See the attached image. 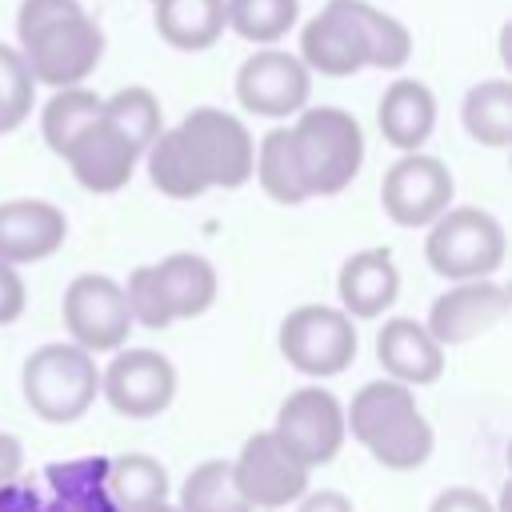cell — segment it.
Returning <instances> with one entry per match:
<instances>
[{"label": "cell", "instance_id": "cell-1", "mask_svg": "<svg viewBox=\"0 0 512 512\" xmlns=\"http://www.w3.org/2000/svg\"><path fill=\"white\" fill-rule=\"evenodd\" d=\"M16 32L20 56L36 84H80L96 72L104 56V32L80 8V0H24Z\"/></svg>", "mask_w": 512, "mask_h": 512}, {"label": "cell", "instance_id": "cell-2", "mask_svg": "<svg viewBox=\"0 0 512 512\" xmlns=\"http://www.w3.org/2000/svg\"><path fill=\"white\" fill-rule=\"evenodd\" d=\"M352 436L392 472H412L432 456V424L420 416L416 396L400 380H372L352 396L344 412Z\"/></svg>", "mask_w": 512, "mask_h": 512}, {"label": "cell", "instance_id": "cell-3", "mask_svg": "<svg viewBox=\"0 0 512 512\" xmlns=\"http://www.w3.org/2000/svg\"><path fill=\"white\" fill-rule=\"evenodd\" d=\"M292 132V152L308 196L344 192L364 164V132L344 108H300Z\"/></svg>", "mask_w": 512, "mask_h": 512}, {"label": "cell", "instance_id": "cell-4", "mask_svg": "<svg viewBox=\"0 0 512 512\" xmlns=\"http://www.w3.org/2000/svg\"><path fill=\"white\" fill-rule=\"evenodd\" d=\"M24 400L44 424H72L88 412L100 392V372L88 348L80 344H44L24 360L20 372Z\"/></svg>", "mask_w": 512, "mask_h": 512}, {"label": "cell", "instance_id": "cell-5", "mask_svg": "<svg viewBox=\"0 0 512 512\" xmlns=\"http://www.w3.org/2000/svg\"><path fill=\"white\" fill-rule=\"evenodd\" d=\"M508 240L492 212L484 208H444L424 240V256L444 280H480L504 264Z\"/></svg>", "mask_w": 512, "mask_h": 512}, {"label": "cell", "instance_id": "cell-6", "mask_svg": "<svg viewBox=\"0 0 512 512\" xmlns=\"http://www.w3.org/2000/svg\"><path fill=\"white\" fill-rule=\"evenodd\" d=\"M176 136L204 180V188H240L252 176L256 164V144L248 128L220 112V108H196L176 124Z\"/></svg>", "mask_w": 512, "mask_h": 512}, {"label": "cell", "instance_id": "cell-7", "mask_svg": "<svg viewBox=\"0 0 512 512\" xmlns=\"http://www.w3.org/2000/svg\"><path fill=\"white\" fill-rule=\"evenodd\" d=\"M280 352L304 376H336L356 360V324L344 308L300 304L280 320Z\"/></svg>", "mask_w": 512, "mask_h": 512}, {"label": "cell", "instance_id": "cell-8", "mask_svg": "<svg viewBox=\"0 0 512 512\" xmlns=\"http://www.w3.org/2000/svg\"><path fill=\"white\" fill-rule=\"evenodd\" d=\"M272 436L288 448V456H296L304 468H320L328 460H336L344 436H348V424H344V404L320 388V384H308V388H296L284 396L280 412H276V428Z\"/></svg>", "mask_w": 512, "mask_h": 512}, {"label": "cell", "instance_id": "cell-9", "mask_svg": "<svg viewBox=\"0 0 512 512\" xmlns=\"http://www.w3.org/2000/svg\"><path fill=\"white\" fill-rule=\"evenodd\" d=\"M64 328L72 344L88 352H116L132 332V312L124 288L112 276L84 272L64 288Z\"/></svg>", "mask_w": 512, "mask_h": 512}, {"label": "cell", "instance_id": "cell-10", "mask_svg": "<svg viewBox=\"0 0 512 512\" xmlns=\"http://www.w3.org/2000/svg\"><path fill=\"white\" fill-rule=\"evenodd\" d=\"M452 172L444 160L428 152H404L380 184V204L392 224L400 228H424L452 204Z\"/></svg>", "mask_w": 512, "mask_h": 512}, {"label": "cell", "instance_id": "cell-11", "mask_svg": "<svg viewBox=\"0 0 512 512\" xmlns=\"http://www.w3.org/2000/svg\"><path fill=\"white\" fill-rule=\"evenodd\" d=\"M308 96H312V76L304 60L292 52L260 48L236 72V100L256 116H268V120L292 116L308 104Z\"/></svg>", "mask_w": 512, "mask_h": 512}, {"label": "cell", "instance_id": "cell-12", "mask_svg": "<svg viewBox=\"0 0 512 512\" xmlns=\"http://www.w3.org/2000/svg\"><path fill=\"white\" fill-rule=\"evenodd\" d=\"M100 388L108 404L128 420L160 416L176 396V368L156 348H128L104 368Z\"/></svg>", "mask_w": 512, "mask_h": 512}, {"label": "cell", "instance_id": "cell-13", "mask_svg": "<svg viewBox=\"0 0 512 512\" xmlns=\"http://www.w3.org/2000/svg\"><path fill=\"white\" fill-rule=\"evenodd\" d=\"M232 476L248 500V508H284L304 496L308 488V468L288 456V448L272 432H256L244 440L240 456L232 460Z\"/></svg>", "mask_w": 512, "mask_h": 512}, {"label": "cell", "instance_id": "cell-14", "mask_svg": "<svg viewBox=\"0 0 512 512\" xmlns=\"http://www.w3.org/2000/svg\"><path fill=\"white\" fill-rule=\"evenodd\" d=\"M508 316V288L492 284L488 276L480 280H456V288L440 292L428 308V332L436 344H468L484 332H492Z\"/></svg>", "mask_w": 512, "mask_h": 512}, {"label": "cell", "instance_id": "cell-15", "mask_svg": "<svg viewBox=\"0 0 512 512\" xmlns=\"http://www.w3.org/2000/svg\"><path fill=\"white\" fill-rule=\"evenodd\" d=\"M64 160H68V168H72V176L88 188V192H120L128 180H132V172H136V160H140V148L116 128V124H108L104 116H96V120H88L72 140H68V148L60 152Z\"/></svg>", "mask_w": 512, "mask_h": 512}, {"label": "cell", "instance_id": "cell-16", "mask_svg": "<svg viewBox=\"0 0 512 512\" xmlns=\"http://www.w3.org/2000/svg\"><path fill=\"white\" fill-rule=\"evenodd\" d=\"M68 236V220L48 200H4L0 204V260L36 264L48 260Z\"/></svg>", "mask_w": 512, "mask_h": 512}, {"label": "cell", "instance_id": "cell-17", "mask_svg": "<svg viewBox=\"0 0 512 512\" xmlns=\"http://www.w3.org/2000/svg\"><path fill=\"white\" fill-rule=\"evenodd\" d=\"M300 60L308 72H320V76H352V72L368 68L360 32L348 16V0H328L324 12L304 24Z\"/></svg>", "mask_w": 512, "mask_h": 512}, {"label": "cell", "instance_id": "cell-18", "mask_svg": "<svg viewBox=\"0 0 512 512\" xmlns=\"http://www.w3.org/2000/svg\"><path fill=\"white\" fill-rule=\"evenodd\" d=\"M376 360L392 380L408 388L436 384L444 372V344H436V336L424 324L396 316V320H384V328L376 332Z\"/></svg>", "mask_w": 512, "mask_h": 512}, {"label": "cell", "instance_id": "cell-19", "mask_svg": "<svg viewBox=\"0 0 512 512\" xmlns=\"http://www.w3.org/2000/svg\"><path fill=\"white\" fill-rule=\"evenodd\" d=\"M340 304L352 320H376L396 304L400 292V272L392 264L388 248H364L344 260L340 280H336Z\"/></svg>", "mask_w": 512, "mask_h": 512}, {"label": "cell", "instance_id": "cell-20", "mask_svg": "<svg viewBox=\"0 0 512 512\" xmlns=\"http://www.w3.org/2000/svg\"><path fill=\"white\" fill-rule=\"evenodd\" d=\"M376 124L384 132V140L400 152H416L432 128H436V96L428 84L420 80H392L380 96L376 108Z\"/></svg>", "mask_w": 512, "mask_h": 512}, {"label": "cell", "instance_id": "cell-21", "mask_svg": "<svg viewBox=\"0 0 512 512\" xmlns=\"http://www.w3.org/2000/svg\"><path fill=\"white\" fill-rule=\"evenodd\" d=\"M152 20L160 40L180 52H204L228 28L224 0H152Z\"/></svg>", "mask_w": 512, "mask_h": 512}, {"label": "cell", "instance_id": "cell-22", "mask_svg": "<svg viewBox=\"0 0 512 512\" xmlns=\"http://www.w3.org/2000/svg\"><path fill=\"white\" fill-rule=\"evenodd\" d=\"M152 268H156V280L164 288L172 320H192V316L212 308V300H216V268L204 256L172 252Z\"/></svg>", "mask_w": 512, "mask_h": 512}, {"label": "cell", "instance_id": "cell-23", "mask_svg": "<svg viewBox=\"0 0 512 512\" xmlns=\"http://www.w3.org/2000/svg\"><path fill=\"white\" fill-rule=\"evenodd\" d=\"M348 16H352V24H356V32H360L364 64H368V68L392 72V68H404V64H408V56H412V36H408V28H404L396 16L372 8L368 0H348Z\"/></svg>", "mask_w": 512, "mask_h": 512}, {"label": "cell", "instance_id": "cell-24", "mask_svg": "<svg viewBox=\"0 0 512 512\" xmlns=\"http://www.w3.org/2000/svg\"><path fill=\"white\" fill-rule=\"evenodd\" d=\"M464 128L484 148H508L512 144V84L508 80H480L464 96Z\"/></svg>", "mask_w": 512, "mask_h": 512}, {"label": "cell", "instance_id": "cell-25", "mask_svg": "<svg viewBox=\"0 0 512 512\" xmlns=\"http://www.w3.org/2000/svg\"><path fill=\"white\" fill-rule=\"evenodd\" d=\"M252 172H256L260 188H264L276 204H304V200H308V188H304V176H300V164H296L292 132H288V128H272V132L260 140Z\"/></svg>", "mask_w": 512, "mask_h": 512}, {"label": "cell", "instance_id": "cell-26", "mask_svg": "<svg viewBox=\"0 0 512 512\" xmlns=\"http://www.w3.org/2000/svg\"><path fill=\"white\" fill-rule=\"evenodd\" d=\"M108 492H112L120 512H132L140 504L168 500V472L156 456L128 452V456H116L108 464Z\"/></svg>", "mask_w": 512, "mask_h": 512}, {"label": "cell", "instance_id": "cell-27", "mask_svg": "<svg viewBox=\"0 0 512 512\" xmlns=\"http://www.w3.org/2000/svg\"><path fill=\"white\" fill-rule=\"evenodd\" d=\"M144 160H148L152 184H156L164 196H172V200H196V196L208 192L204 180L196 176V168H192V160H188V152H184L176 128H168V132L160 128L156 140L144 148Z\"/></svg>", "mask_w": 512, "mask_h": 512}, {"label": "cell", "instance_id": "cell-28", "mask_svg": "<svg viewBox=\"0 0 512 512\" xmlns=\"http://www.w3.org/2000/svg\"><path fill=\"white\" fill-rule=\"evenodd\" d=\"M180 512H252L236 476L232 460H204L180 488Z\"/></svg>", "mask_w": 512, "mask_h": 512}, {"label": "cell", "instance_id": "cell-29", "mask_svg": "<svg viewBox=\"0 0 512 512\" xmlns=\"http://www.w3.org/2000/svg\"><path fill=\"white\" fill-rule=\"evenodd\" d=\"M228 28L248 44H276L300 16V0H224Z\"/></svg>", "mask_w": 512, "mask_h": 512}, {"label": "cell", "instance_id": "cell-30", "mask_svg": "<svg viewBox=\"0 0 512 512\" xmlns=\"http://www.w3.org/2000/svg\"><path fill=\"white\" fill-rule=\"evenodd\" d=\"M100 116V96L80 88V84H68V88H56V96L44 104V116H40V132H44V144L60 156L68 148V140Z\"/></svg>", "mask_w": 512, "mask_h": 512}, {"label": "cell", "instance_id": "cell-31", "mask_svg": "<svg viewBox=\"0 0 512 512\" xmlns=\"http://www.w3.org/2000/svg\"><path fill=\"white\" fill-rule=\"evenodd\" d=\"M100 116L108 120V124H116L136 148H140V156H144V148L156 140V132H160V100L148 92V88H140V84H132V88H120V92H112L108 100H100Z\"/></svg>", "mask_w": 512, "mask_h": 512}, {"label": "cell", "instance_id": "cell-32", "mask_svg": "<svg viewBox=\"0 0 512 512\" xmlns=\"http://www.w3.org/2000/svg\"><path fill=\"white\" fill-rule=\"evenodd\" d=\"M36 100V80L24 64V56L8 44H0V136L16 132Z\"/></svg>", "mask_w": 512, "mask_h": 512}, {"label": "cell", "instance_id": "cell-33", "mask_svg": "<svg viewBox=\"0 0 512 512\" xmlns=\"http://www.w3.org/2000/svg\"><path fill=\"white\" fill-rule=\"evenodd\" d=\"M124 300H128L132 324H144V328H168L172 324V312H168V300H164V288H160L152 264L132 268L128 284H124Z\"/></svg>", "mask_w": 512, "mask_h": 512}, {"label": "cell", "instance_id": "cell-34", "mask_svg": "<svg viewBox=\"0 0 512 512\" xmlns=\"http://www.w3.org/2000/svg\"><path fill=\"white\" fill-rule=\"evenodd\" d=\"M428 512H496V508H492V500H488L484 492L456 484V488H444V492L432 500Z\"/></svg>", "mask_w": 512, "mask_h": 512}, {"label": "cell", "instance_id": "cell-35", "mask_svg": "<svg viewBox=\"0 0 512 512\" xmlns=\"http://www.w3.org/2000/svg\"><path fill=\"white\" fill-rule=\"evenodd\" d=\"M20 312H24V280H20L16 264L0 260V324L20 320Z\"/></svg>", "mask_w": 512, "mask_h": 512}, {"label": "cell", "instance_id": "cell-36", "mask_svg": "<svg viewBox=\"0 0 512 512\" xmlns=\"http://www.w3.org/2000/svg\"><path fill=\"white\" fill-rule=\"evenodd\" d=\"M20 464H24V448H20V440H16L12 432H0V488L16 480Z\"/></svg>", "mask_w": 512, "mask_h": 512}, {"label": "cell", "instance_id": "cell-37", "mask_svg": "<svg viewBox=\"0 0 512 512\" xmlns=\"http://www.w3.org/2000/svg\"><path fill=\"white\" fill-rule=\"evenodd\" d=\"M300 512H352V504L344 492H316L300 504Z\"/></svg>", "mask_w": 512, "mask_h": 512}, {"label": "cell", "instance_id": "cell-38", "mask_svg": "<svg viewBox=\"0 0 512 512\" xmlns=\"http://www.w3.org/2000/svg\"><path fill=\"white\" fill-rule=\"evenodd\" d=\"M132 512H180V508H172L168 500H152V504H140V508H132Z\"/></svg>", "mask_w": 512, "mask_h": 512}]
</instances>
